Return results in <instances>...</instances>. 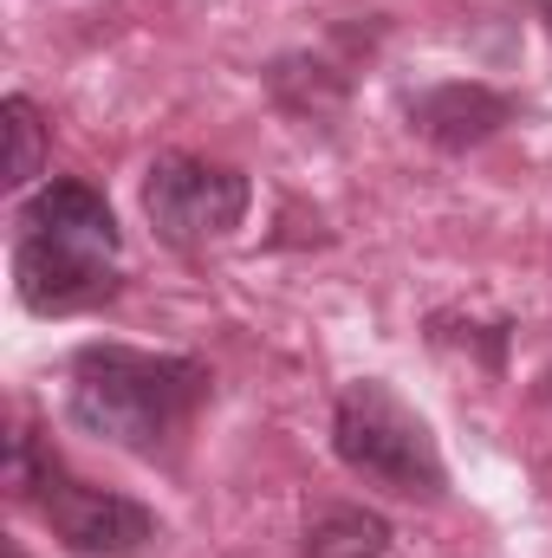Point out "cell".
<instances>
[{
  "instance_id": "3",
  "label": "cell",
  "mask_w": 552,
  "mask_h": 558,
  "mask_svg": "<svg viewBox=\"0 0 552 558\" xmlns=\"http://www.w3.org/2000/svg\"><path fill=\"white\" fill-rule=\"evenodd\" d=\"M332 448H338V461L351 474H364V481H377L391 494L435 500L448 487V468H442V448H435L429 422L416 416L391 384H377V377H364V384H351L338 397V410H332Z\"/></svg>"
},
{
  "instance_id": "4",
  "label": "cell",
  "mask_w": 552,
  "mask_h": 558,
  "mask_svg": "<svg viewBox=\"0 0 552 558\" xmlns=\"http://www.w3.org/2000/svg\"><path fill=\"white\" fill-rule=\"evenodd\" d=\"M7 481H13V494L39 500V513L59 533V546L79 558H137L156 539V513L143 500L111 494V487H92V481H72L59 461L33 454V435H13Z\"/></svg>"
},
{
  "instance_id": "1",
  "label": "cell",
  "mask_w": 552,
  "mask_h": 558,
  "mask_svg": "<svg viewBox=\"0 0 552 558\" xmlns=\"http://www.w3.org/2000/svg\"><path fill=\"white\" fill-rule=\"evenodd\" d=\"M118 215L92 182H46L20 208V241H13V292L39 318L85 312L118 292Z\"/></svg>"
},
{
  "instance_id": "6",
  "label": "cell",
  "mask_w": 552,
  "mask_h": 558,
  "mask_svg": "<svg viewBox=\"0 0 552 558\" xmlns=\"http://www.w3.org/2000/svg\"><path fill=\"white\" fill-rule=\"evenodd\" d=\"M410 118L429 143L468 149V143L494 137V131L514 118V98H501V92H488V85H435V92H422L410 105Z\"/></svg>"
},
{
  "instance_id": "10",
  "label": "cell",
  "mask_w": 552,
  "mask_h": 558,
  "mask_svg": "<svg viewBox=\"0 0 552 558\" xmlns=\"http://www.w3.org/2000/svg\"><path fill=\"white\" fill-rule=\"evenodd\" d=\"M547 26H552V0H547Z\"/></svg>"
},
{
  "instance_id": "2",
  "label": "cell",
  "mask_w": 552,
  "mask_h": 558,
  "mask_svg": "<svg viewBox=\"0 0 552 558\" xmlns=\"http://www.w3.org/2000/svg\"><path fill=\"white\" fill-rule=\"evenodd\" d=\"M208 397V371L195 357L176 351H131V344H85L72 357V390L65 410L85 435L156 454L182 422L195 416V403Z\"/></svg>"
},
{
  "instance_id": "5",
  "label": "cell",
  "mask_w": 552,
  "mask_h": 558,
  "mask_svg": "<svg viewBox=\"0 0 552 558\" xmlns=\"http://www.w3.org/2000/svg\"><path fill=\"white\" fill-rule=\"evenodd\" d=\"M248 175L208 156H156L143 175V215L169 247H208L228 241L248 221Z\"/></svg>"
},
{
  "instance_id": "9",
  "label": "cell",
  "mask_w": 552,
  "mask_h": 558,
  "mask_svg": "<svg viewBox=\"0 0 552 558\" xmlns=\"http://www.w3.org/2000/svg\"><path fill=\"white\" fill-rule=\"evenodd\" d=\"M7 558H26V553H20V539H13V546H7Z\"/></svg>"
},
{
  "instance_id": "8",
  "label": "cell",
  "mask_w": 552,
  "mask_h": 558,
  "mask_svg": "<svg viewBox=\"0 0 552 558\" xmlns=\"http://www.w3.org/2000/svg\"><path fill=\"white\" fill-rule=\"evenodd\" d=\"M0 118H7V189H26L33 175H39V149H46V131H39V111H33V98H7L0 105Z\"/></svg>"
},
{
  "instance_id": "7",
  "label": "cell",
  "mask_w": 552,
  "mask_h": 558,
  "mask_svg": "<svg viewBox=\"0 0 552 558\" xmlns=\"http://www.w3.org/2000/svg\"><path fill=\"white\" fill-rule=\"evenodd\" d=\"M391 553V526L384 513L364 507H325L305 526V558H384Z\"/></svg>"
}]
</instances>
